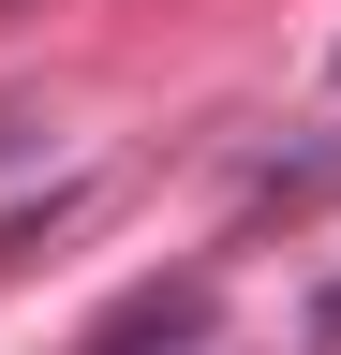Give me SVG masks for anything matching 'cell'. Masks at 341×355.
Segmentation results:
<instances>
[{
	"label": "cell",
	"instance_id": "cell-1",
	"mask_svg": "<svg viewBox=\"0 0 341 355\" xmlns=\"http://www.w3.org/2000/svg\"><path fill=\"white\" fill-rule=\"evenodd\" d=\"M208 311H223V296H208V266H178V282H119L90 326H74V355H193Z\"/></svg>",
	"mask_w": 341,
	"mask_h": 355
},
{
	"label": "cell",
	"instance_id": "cell-2",
	"mask_svg": "<svg viewBox=\"0 0 341 355\" xmlns=\"http://www.w3.org/2000/svg\"><path fill=\"white\" fill-rule=\"evenodd\" d=\"M312 326H326V340H341V282H326V296H312Z\"/></svg>",
	"mask_w": 341,
	"mask_h": 355
}]
</instances>
